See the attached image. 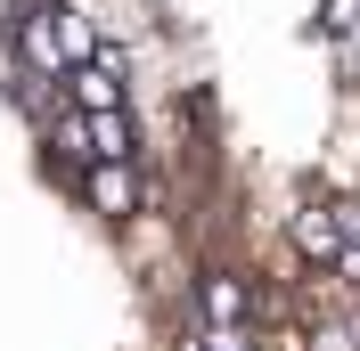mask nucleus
<instances>
[{
  "label": "nucleus",
  "instance_id": "obj_1",
  "mask_svg": "<svg viewBox=\"0 0 360 351\" xmlns=\"http://www.w3.org/2000/svg\"><path fill=\"white\" fill-rule=\"evenodd\" d=\"M254 319H262V286L246 270H229V262L197 270V327H254Z\"/></svg>",
  "mask_w": 360,
  "mask_h": 351
},
{
  "label": "nucleus",
  "instance_id": "obj_2",
  "mask_svg": "<svg viewBox=\"0 0 360 351\" xmlns=\"http://www.w3.org/2000/svg\"><path fill=\"white\" fill-rule=\"evenodd\" d=\"M287 237H295V253H303V262L311 270H328L344 253V229H336V213H328V197H303L287 213Z\"/></svg>",
  "mask_w": 360,
  "mask_h": 351
},
{
  "label": "nucleus",
  "instance_id": "obj_3",
  "mask_svg": "<svg viewBox=\"0 0 360 351\" xmlns=\"http://www.w3.org/2000/svg\"><path fill=\"white\" fill-rule=\"evenodd\" d=\"M82 197L98 220H131L139 213V172L131 164H82Z\"/></svg>",
  "mask_w": 360,
  "mask_h": 351
},
{
  "label": "nucleus",
  "instance_id": "obj_4",
  "mask_svg": "<svg viewBox=\"0 0 360 351\" xmlns=\"http://www.w3.org/2000/svg\"><path fill=\"white\" fill-rule=\"evenodd\" d=\"M58 82L74 90V114H107V107H123V66H115L107 49H98V58H82V66H66Z\"/></svg>",
  "mask_w": 360,
  "mask_h": 351
},
{
  "label": "nucleus",
  "instance_id": "obj_5",
  "mask_svg": "<svg viewBox=\"0 0 360 351\" xmlns=\"http://www.w3.org/2000/svg\"><path fill=\"white\" fill-rule=\"evenodd\" d=\"M17 58L41 74V82L66 74V58H58V17H49V8H17Z\"/></svg>",
  "mask_w": 360,
  "mask_h": 351
},
{
  "label": "nucleus",
  "instance_id": "obj_6",
  "mask_svg": "<svg viewBox=\"0 0 360 351\" xmlns=\"http://www.w3.org/2000/svg\"><path fill=\"white\" fill-rule=\"evenodd\" d=\"M82 164H131V114H82Z\"/></svg>",
  "mask_w": 360,
  "mask_h": 351
},
{
  "label": "nucleus",
  "instance_id": "obj_7",
  "mask_svg": "<svg viewBox=\"0 0 360 351\" xmlns=\"http://www.w3.org/2000/svg\"><path fill=\"white\" fill-rule=\"evenodd\" d=\"M49 17H58V58H66V66H82V58H98V41H90V25L74 17V8H49Z\"/></svg>",
  "mask_w": 360,
  "mask_h": 351
},
{
  "label": "nucleus",
  "instance_id": "obj_8",
  "mask_svg": "<svg viewBox=\"0 0 360 351\" xmlns=\"http://www.w3.org/2000/svg\"><path fill=\"white\" fill-rule=\"evenodd\" d=\"M254 343H262L254 327H197V343H188V351H254Z\"/></svg>",
  "mask_w": 360,
  "mask_h": 351
},
{
  "label": "nucleus",
  "instance_id": "obj_9",
  "mask_svg": "<svg viewBox=\"0 0 360 351\" xmlns=\"http://www.w3.org/2000/svg\"><path fill=\"white\" fill-rule=\"evenodd\" d=\"M352 25H360V0H319V33H328V41H344Z\"/></svg>",
  "mask_w": 360,
  "mask_h": 351
},
{
  "label": "nucleus",
  "instance_id": "obj_10",
  "mask_svg": "<svg viewBox=\"0 0 360 351\" xmlns=\"http://www.w3.org/2000/svg\"><path fill=\"white\" fill-rule=\"evenodd\" d=\"M336 74H344V82H360V25L336 41Z\"/></svg>",
  "mask_w": 360,
  "mask_h": 351
}]
</instances>
